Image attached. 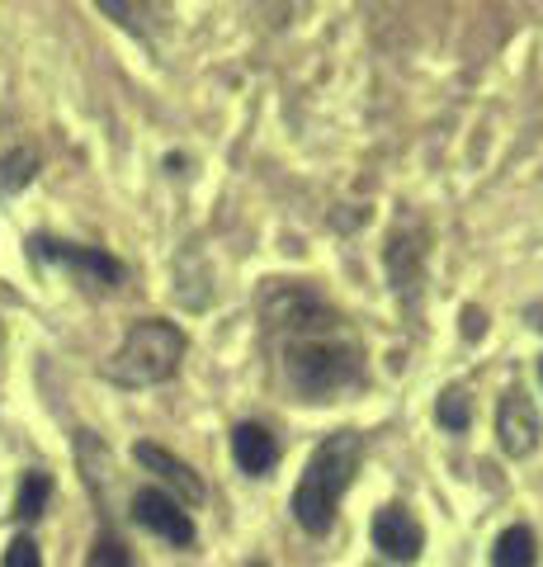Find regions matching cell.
Returning a JSON list of instances; mask_svg holds the SVG:
<instances>
[{"label": "cell", "instance_id": "6da1fadb", "mask_svg": "<svg viewBox=\"0 0 543 567\" xmlns=\"http://www.w3.org/2000/svg\"><path fill=\"white\" fill-rule=\"evenodd\" d=\"M359 458H364V440L355 431H336L312 450L303 477H297V492H293V520L303 525L307 535H326V529L336 525L341 496L355 483Z\"/></svg>", "mask_w": 543, "mask_h": 567}, {"label": "cell", "instance_id": "7a4b0ae2", "mask_svg": "<svg viewBox=\"0 0 543 567\" xmlns=\"http://www.w3.org/2000/svg\"><path fill=\"white\" fill-rule=\"evenodd\" d=\"M185 360V331L161 317H147V322H133L124 346H118L109 360H104V379L118 388H152L166 383Z\"/></svg>", "mask_w": 543, "mask_h": 567}, {"label": "cell", "instance_id": "3957f363", "mask_svg": "<svg viewBox=\"0 0 543 567\" xmlns=\"http://www.w3.org/2000/svg\"><path fill=\"white\" fill-rule=\"evenodd\" d=\"M359 350L336 341H293L284 350V374L303 402H322L359 379Z\"/></svg>", "mask_w": 543, "mask_h": 567}, {"label": "cell", "instance_id": "277c9868", "mask_svg": "<svg viewBox=\"0 0 543 567\" xmlns=\"http://www.w3.org/2000/svg\"><path fill=\"white\" fill-rule=\"evenodd\" d=\"M33 256L62 265V270H72L81 284H95V289H114V284H124V265H118L109 251H100V246H72V241L33 237Z\"/></svg>", "mask_w": 543, "mask_h": 567}, {"label": "cell", "instance_id": "5b68a950", "mask_svg": "<svg viewBox=\"0 0 543 567\" xmlns=\"http://www.w3.org/2000/svg\"><path fill=\"white\" fill-rule=\"evenodd\" d=\"M133 520L143 529H152V535H161L175 548L195 544V520H189V511L175 502L170 492H161V487H143L133 496Z\"/></svg>", "mask_w": 543, "mask_h": 567}, {"label": "cell", "instance_id": "8992f818", "mask_svg": "<svg viewBox=\"0 0 543 567\" xmlns=\"http://www.w3.org/2000/svg\"><path fill=\"white\" fill-rule=\"evenodd\" d=\"M497 435H501V450L511 458H524L539 450V435H543V421H539V406L524 388H511L497 406Z\"/></svg>", "mask_w": 543, "mask_h": 567}, {"label": "cell", "instance_id": "52a82bcc", "mask_svg": "<svg viewBox=\"0 0 543 567\" xmlns=\"http://www.w3.org/2000/svg\"><path fill=\"white\" fill-rule=\"evenodd\" d=\"M374 548L388 563H416L426 548V529L407 506H383L374 516Z\"/></svg>", "mask_w": 543, "mask_h": 567}, {"label": "cell", "instance_id": "ba28073f", "mask_svg": "<svg viewBox=\"0 0 543 567\" xmlns=\"http://www.w3.org/2000/svg\"><path fill=\"white\" fill-rule=\"evenodd\" d=\"M265 317H270V327H279V331H284V327L289 331H326L331 327V312L312 293H303V289L274 293L265 303Z\"/></svg>", "mask_w": 543, "mask_h": 567}, {"label": "cell", "instance_id": "9c48e42d", "mask_svg": "<svg viewBox=\"0 0 543 567\" xmlns=\"http://www.w3.org/2000/svg\"><path fill=\"white\" fill-rule=\"evenodd\" d=\"M133 458H137V464H143V468H152L156 477H166V483H170L175 492H180L185 502H203V496H208L203 477H199L195 468H189L185 458H175L170 450H161V445H147V440H143V445L133 450ZM180 496H175V502H180Z\"/></svg>", "mask_w": 543, "mask_h": 567}, {"label": "cell", "instance_id": "30bf717a", "mask_svg": "<svg viewBox=\"0 0 543 567\" xmlns=\"http://www.w3.org/2000/svg\"><path fill=\"white\" fill-rule=\"evenodd\" d=\"M232 458H237V468H241V473L265 477V473L279 464V440L265 431V425L241 421L237 431H232Z\"/></svg>", "mask_w": 543, "mask_h": 567}, {"label": "cell", "instance_id": "8fae6325", "mask_svg": "<svg viewBox=\"0 0 543 567\" xmlns=\"http://www.w3.org/2000/svg\"><path fill=\"white\" fill-rule=\"evenodd\" d=\"M539 563V539L530 525H511L501 529V539L492 548V567H534Z\"/></svg>", "mask_w": 543, "mask_h": 567}, {"label": "cell", "instance_id": "7c38bea8", "mask_svg": "<svg viewBox=\"0 0 543 567\" xmlns=\"http://www.w3.org/2000/svg\"><path fill=\"white\" fill-rule=\"evenodd\" d=\"M33 171H39V152L33 147H10L0 156V194H14L33 181Z\"/></svg>", "mask_w": 543, "mask_h": 567}, {"label": "cell", "instance_id": "4fadbf2b", "mask_svg": "<svg viewBox=\"0 0 543 567\" xmlns=\"http://www.w3.org/2000/svg\"><path fill=\"white\" fill-rule=\"evenodd\" d=\"M48 496H52V477L48 473H24L20 496H14V516H20L24 525L39 520L43 511H48Z\"/></svg>", "mask_w": 543, "mask_h": 567}, {"label": "cell", "instance_id": "5bb4252c", "mask_svg": "<svg viewBox=\"0 0 543 567\" xmlns=\"http://www.w3.org/2000/svg\"><path fill=\"white\" fill-rule=\"evenodd\" d=\"M435 416H440V425H445V431L463 435V431H468V416H472L468 393H459V388H449V393L440 398V406H435Z\"/></svg>", "mask_w": 543, "mask_h": 567}, {"label": "cell", "instance_id": "9a60e30c", "mask_svg": "<svg viewBox=\"0 0 543 567\" xmlns=\"http://www.w3.org/2000/svg\"><path fill=\"white\" fill-rule=\"evenodd\" d=\"M85 567H133V558H128V548L118 544L114 535H100L95 548H91V563H85Z\"/></svg>", "mask_w": 543, "mask_h": 567}, {"label": "cell", "instance_id": "2e32d148", "mask_svg": "<svg viewBox=\"0 0 543 567\" xmlns=\"http://www.w3.org/2000/svg\"><path fill=\"white\" fill-rule=\"evenodd\" d=\"M0 567H43V554H39V544H33L29 535L10 539V548H6V563H0Z\"/></svg>", "mask_w": 543, "mask_h": 567}, {"label": "cell", "instance_id": "e0dca14e", "mask_svg": "<svg viewBox=\"0 0 543 567\" xmlns=\"http://www.w3.org/2000/svg\"><path fill=\"white\" fill-rule=\"evenodd\" d=\"M482 331H487V317L478 308H468L463 312V336H482Z\"/></svg>", "mask_w": 543, "mask_h": 567}, {"label": "cell", "instance_id": "ac0fdd59", "mask_svg": "<svg viewBox=\"0 0 543 567\" xmlns=\"http://www.w3.org/2000/svg\"><path fill=\"white\" fill-rule=\"evenodd\" d=\"M539 374H543V364H539Z\"/></svg>", "mask_w": 543, "mask_h": 567}, {"label": "cell", "instance_id": "d6986e66", "mask_svg": "<svg viewBox=\"0 0 543 567\" xmlns=\"http://www.w3.org/2000/svg\"><path fill=\"white\" fill-rule=\"evenodd\" d=\"M255 567H265V563H255Z\"/></svg>", "mask_w": 543, "mask_h": 567}]
</instances>
